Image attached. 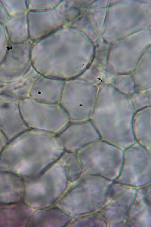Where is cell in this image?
Returning a JSON list of instances; mask_svg holds the SVG:
<instances>
[{"label": "cell", "mask_w": 151, "mask_h": 227, "mask_svg": "<svg viewBox=\"0 0 151 227\" xmlns=\"http://www.w3.org/2000/svg\"><path fill=\"white\" fill-rule=\"evenodd\" d=\"M64 163L67 166V176L68 182L71 183L76 182L85 173L78 159L69 163Z\"/></svg>", "instance_id": "4fadbf2b"}, {"label": "cell", "mask_w": 151, "mask_h": 227, "mask_svg": "<svg viewBox=\"0 0 151 227\" xmlns=\"http://www.w3.org/2000/svg\"><path fill=\"white\" fill-rule=\"evenodd\" d=\"M60 199L56 206L73 217L98 211L104 206L112 181L85 173Z\"/></svg>", "instance_id": "6da1fadb"}, {"label": "cell", "mask_w": 151, "mask_h": 227, "mask_svg": "<svg viewBox=\"0 0 151 227\" xmlns=\"http://www.w3.org/2000/svg\"><path fill=\"white\" fill-rule=\"evenodd\" d=\"M23 140L24 156L20 171L29 178L41 174L64 151L56 135L52 133L33 129L27 133Z\"/></svg>", "instance_id": "3957f363"}, {"label": "cell", "mask_w": 151, "mask_h": 227, "mask_svg": "<svg viewBox=\"0 0 151 227\" xmlns=\"http://www.w3.org/2000/svg\"><path fill=\"white\" fill-rule=\"evenodd\" d=\"M135 111L130 105H98L90 120L100 139L124 150L136 142L132 130Z\"/></svg>", "instance_id": "7a4b0ae2"}, {"label": "cell", "mask_w": 151, "mask_h": 227, "mask_svg": "<svg viewBox=\"0 0 151 227\" xmlns=\"http://www.w3.org/2000/svg\"><path fill=\"white\" fill-rule=\"evenodd\" d=\"M73 220V217L59 208L48 207L34 211L28 223L31 227L66 226Z\"/></svg>", "instance_id": "9c48e42d"}, {"label": "cell", "mask_w": 151, "mask_h": 227, "mask_svg": "<svg viewBox=\"0 0 151 227\" xmlns=\"http://www.w3.org/2000/svg\"><path fill=\"white\" fill-rule=\"evenodd\" d=\"M9 17L0 1V24L4 25Z\"/></svg>", "instance_id": "9a60e30c"}, {"label": "cell", "mask_w": 151, "mask_h": 227, "mask_svg": "<svg viewBox=\"0 0 151 227\" xmlns=\"http://www.w3.org/2000/svg\"><path fill=\"white\" fill-rule=\"evenodd\" d=\"M26 120L28 126L34 129L56 135L69 123L64 111L60 108L41 106H35L29 110Z\"/></svg>", "instance_id": "52a82bcc"}, {"label": "cell", "mask_w": 151, "mask_h": 227, "mask_svg": "<svg viewBox=\"0 0 151 227\" xmlns=\"http://www.w3.org/2000/svg\"><path fill=\"white\" fill-rule=\"evenodd\" d=\"M124 152V150L100 139L76 154L85 173L115 181L121 171Z\"/></svg>", "instance_id": "5b68a950"}, {"label": "cell", "mask_w": 151, "mask_h": 227, "mask_svg": "<svg viewBox=\"0 0 151 227\" xmlns=\"http://www.w3.org/2000/svg\"><path fill=\"white\" fill-rule=\"evenodd\" d=\"M132 130L135 142L151 152L150 108H145L135 113L132 120Z\"/></svg>", "instance_id": "30bf717a"}, {"label": "cell", "mask_w": 151, "mask_h": 227, "mask_svg": "<svg viewBox=\"0 0 151 227\" xmlns=\"http://www.w3.org/2000/svg\"><path fill=\"white\" fill-rule=\"evenodd\" d=\"M89 214L83 215L75 220H73L66 226H95L96 225H101L98 223L99 222L100 223L104 222L108 224L105 218L99 212Z\"/></svg>", "instance_id": "7c38bea8"}, {"label": "cell", "mask_w": 151, "mask_h": 227, "mask_svg": "<svg viewBox=\"0 0 151 227\" xmlns=\"http://www.w3.org/2000/svg\"><path fill=\"white\" fill-rule=\"evenodd\" d=\"M24 14L9 17L4 25L9 41L14 43H24L25 29Z\"/></svg>", "instance_id": "8fae6325"}, {"label": "cell", "mask_w": 151, "mask_h": 227, "mask_svg": "<svg viewBox=\"0 0 151 227\" xmlns=\"http://www.w3.org/2000/svg\"><path fill=\"white\" fill-rule=\"evenodd\" d=\"M151 154L136 142L125 149L121 171L115 181L124 185L129 178L134 177V180L136 178V187L148 185L151 179Z\"/></svg>", "instance_id": "8992f818"}, {"label": "cell", "mask_w": 151, "mask_h": 227, "mask_svg": "<svg viewBox=\"0 0 151 227\" xmlns=\"http://www.w3.org/2000/svg\"><path fill=\"white\" fill-rule=\"evenodd\" d=\"M20 1H0L9 17H14L24 14V9Z\"/></svg>", "instance_id": "5bb4252c"}, {"label": "cell", "mask_w": 151, "mask_h": 227, "mask_svg": "<svg viewBox=\"0 0 151 227\" xmlns=\"http://www.w3.org/2000/svg\"><path fill=\"white\" fill-rule=\"evenodd\" d=\"M56 138L64 151L76 153L88 144L100 139L90 120L71 123L56 135Z\"/></svg>", "instance_id": "ba28073f"}, {"label": "cell", "mask_w": 151, "mask_h": 227, "mask_svg": "<svg viewBox=\"0 0 151 227\" xmlns=\"http://www.w3.org/2000/svg\"><path fill=\"white\" fill-rule=\"evenodd\" d=\"M67 166L58 159L37 177L29 178L25 188L29 206L36 209L51 206L67 189Z\"/></svg>", "instance_id": "277c9868"}]
</instances>
